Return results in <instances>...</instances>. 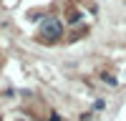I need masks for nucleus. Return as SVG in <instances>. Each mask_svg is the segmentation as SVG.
I'll return each instance as SVG.
<instances>
[{"label":"nucleus","instance_id":"1","mask_svg":"<svg viewBox=\"0 0 126 121\" xmlns=\"http://www.w3.org/2000/svg\"><path fill=\"white\" fill-rule=\"evenodd\" d=\"M61 33H63V25L58 23L56 18H48L43 25H40V35H43L46 40H58L61 38Z\"/></svg>","mask_w":126,"mask_h":121},{"label":"nucleus","instance_id":"2","mask_svg":"<svg viewBox=\"0 0 126 121\" xmlns=\"http://www.w3.org/2000/svg\"><path fill=\"white\" fill-rule=\"evenodd\" d=\"M50 121H61V119H58V114H53V116H50Z\"/></svg>","mask_w":126,"mask_h":121}]
</instances>
